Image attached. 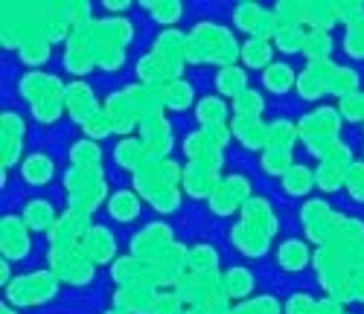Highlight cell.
I'll return each instance as SVG.
<instances>
[{"label":"cell","mask_w":364,"mask_h":314,"mask_svg":"<svg viewBox=\"0 0 364 314\" xmlns=\"http://www.w3.org/2000/svg\"><path fill=\"white\" fill-rule=\"evenodd\" d=\"M62 111H65V99H41L33 105V117L38 122H47V125L62 117Z\"/></svg>","instance_id":"cell-42"},{"label":"cell","mask_w":364,"mask_h":314,"mask_svg":"<svg viewBox=\"0 0 364 314\" xmlns=\"http://www.w3.org/2000/svg\"><path fill=\"white\" fill-rule=\"evenodd\" d=\"M143 9H149V15L155 18L158 23H164L169 29V23H175L184 12V4H178V0H143Z\"/></svg>","instance_id":"cell-34"},{"label":"cell","mask_w":364,"mask_h":314,"mask_svg":"<svg viewBox=\"0 0 364 314\" xmlns=\"http://www.w3.org/2000/svg\"><path fill=\"white\" fill-rule=\"evenodd\" d=\"M332 70H336L332 58H329V61H312V65L297 76L300 97L309 99V102H318L321 97H326V93H329V76H332Z\"/></svg>","instance_id":"cell-7"},{"label":"cell","mask_w":364,"mask_h":314,"mask_svg":"<svg viewBox=\"0 0 364 314\" xmlns=\"http://www.w3.org/2000/svg\"><path fill=\"white\" fill-rule=\"evenodd\" d=\"M233 111L239 119H259L262 114V93L257 90H245V93H239V97L233 99Z\"/></svg>","instance_id":"cell-37"},{"label":"cell","mask_w":364,"mask_h":314,"mask_svg":"<svg viewBox=\"0 0 364 314\" xmlns=\"http://www.w3.org/2000/svg\"><path fill=\"white\" fill-rule=\"evenodd\" d=\"M105 314H123V311H117V308H111V311H105Z\"/></svg>","instance_id":"cell-54"},{"label":"cell","mask_w":364,"mask_h":314,"mask_svg":"<svg viewBox=\"0 0 364 314\" xmlns=\"http://www.w3.org/2000/svg\"><path fill=\"white\" fill-rule=\"evenodd\" d=\"M329 93L332 97H341V99L358 93V73L350 67H336L329 76Z\"/></svg>","instance_id":"cell-35"},{"label":"cell","mask_w":364,"mask_h":314,"mask_svg":"<svg viewBox=\"0 0 364 314\" xmlns=\"http://www.w3.org/2000/svg\"><path fill=\"white\" fill-rule=\"evenodd\" d=\"M70 161H73V169H102V148L94 143V140H82L70 148Z\"/></svg>","instance_id":"cell-26"},{"label":"cell","mask_w":364,"mask_h":314,"mask_svg":"<svg viewBox=\"0 0 364 314\" xmlns=\"http://www.w3.org/2000/svg\"><path fill=\"white\" fill-rule=\"evenodd\" d=\"M196 119L201 129H207V125H222L228 119V102L222 97H204L196 105Z\"/></svg>","instance_id":"cell-28"},{"label":"cell","mask_w":364,"mask_h":314,"mask_svg":"<svg viewBox=\"0 0 364 314\" xmlns=\"http://www.w3.org/2000/svg\"><path fill=\"white\" fill-rule=\"evenodd\" d=\"M277 262L283 271H303L309 265V244L300 239H289L277 250Z\"/></svg>","instance_id":"cell-18"},{"label":"cell","mask_w":364,"mask_h":314,"mask_svg":"<svg viewBox=\"0 0 364 314\" xmlns=\"http://www.w3.org/2000/svg\"><path fill=\"white\" fill-rule=\"evenodd\" d=\"M164 105L172 111H187L193 105V85L187 79H175L164 90Z\"/></svg>","instance_id":"cell-31"},{"label":"cell","mask_w":364,"mask_h":314,"mask_svg":"<svg viewBox=\"0 0 364 314\" xmlns=\"http://www.w3.org/2000/svg\"><path fill=\"white\" fill-rule=\"evenodd\" d=\"M239 58L245 61V67H271L274 65V47L265 38H245L239 50Z\"/></svg>","instance_id":"cell-16"},{"label":"cell","mask_w":364,"mask_h":314,"mask_svg":"<svg viewBox=\"0 0 364 314\" xmlns=\"http://www.w3.org/2000/svg\"><path fill=\"white\" fill-rule=\"evenodd\" d=\"M219 169H213V166H207V163H190L187 169H184V190H187V195L190 198H210L213 195V190L219 186Z\"/></svg>","instance_id":"cell-11"},{"label":"cell","mask_w":364,"mask_h":314,"mask_svg":"<svg viewBox=\"0 0 364 314\" xmlns=\"http://www.w3.org/2000/svg\"><path fill=\"white\" fill-rule=\"evenodd\" d=\"M286 314H318V300L309 297L306 291L291 294L286 303Z\"/></svg>","instance_id":"cell-44"},{"label":"cell","mask_w":364,"mask_h":314,"mask_svg":"<svg viewBox=\"0 0 364 314\" xmlns=\"http://www.w3.org/2000/svg\"><path fill=\"white\" fill-rule=\"evenodd\" d=\"M85 250L90 254V259H94V265H105L114 259L117 254V242L111 236V230L105 227H90L87 236H85Z\"/></svg>","instance_id":"cell-14"},{"label":"cell","mask_w":364,"mask_h":314,"mask_svg":"<svg viewBox=\"0 0 364 314\" xmlns=\"http://www.w3.org/2000/svg\"><path fill=\"white\" fill-rule=\"evenodd\" d=\"M242 44L233 38L228 26H219L213 21H201L193 36H187V61L201 65V61H213V65L230 67L239 58Z\"/></svg>","instance_id":"cell-1"},{"label":"cell","mask_w":364,"mask_h":314,"mask_svg":"<svg viewBox=\"0 0 364 314\" xmlns=\"http://www.w3.org/2000/svg\"><path fill=\"white\" fill-rule=\"evenodd\" d=\"M108 212L117 218V222H134V218L140 215V198L137 193L132 190H119L108 198Z\"/></svg>","instance_id":"cell-22"},{"label":"cell","mask_w":364,"mask_h":314,"mask_svg":"<svg viewBox=\"0 0 364 314\" xmlns=\"http://www.w3.org/2000/svg\"><path fill=\"white\" fill-rule=\"evenodd\" d=\"M341 114L353 122H364V93H353V97L341 99Z\"/></svg>","instance_id":"cell-47"},{"label":"cell","mask_w":364,"mask_h":314,"mask_svg":"<svg viewBox=\"0 0 364 314\" xmlns=\"http://www.w3.org/2000/svg\"><path fill=\"white\" fill-rule=\"evenodd\" d=\"M126 65V47H100L97 50V67L100 70H117Z\"/></svg>","instance_id":"cell-41"},{"label":"cell","mask_w":364,"mask_h":314,"mask_svg":"<svg viewBox=\"0 0 364 314\" xmlns=\"http://www.w3.org/2000/svg\"><path fill=\"white\" fill-rule=\"evenodd\" d=\"M114 161L123 169H129V172H137L146 163V146H143V140H132V137L119 140L114 146Z\"/></svg>","instance_id":"cell-20"},{"label":"cell","mask_w":364,"mask_h":314,"mask_svg":"<svg viewBox=\"0 0 364 314\" xmlns=\"http://www.w3.org/2000/svg\"><path fill=\"white\" fill-rule=\"evenodd\" d=\"M58 286V276L50 274V271H36V274H26V276H18L9 282V288H6V297L12 305H41L47 300L55 297V288Z\"/></svg>","instance_id":"cell-4"},{"label":"cell","mask_w":364,"mask_h":314,"mask_svg":"<svg viewBox=\"0 0 364 314\" xmlns=\"http://www.w3.org/2000/svg\"><path fill=\"white\" fill-rule=\"evenodd\" d=\"M236 137H239V143L245 146V148H251V151H257V148H265V137H268V125H262L259 119H233V129H230Z\"/></svg>","instance_id":"cell-17"},{"label":"cell","mask_w":364,"mask_h":314,"mask_svg":"<svg viewBox=\"0 0 364 314\" xmlns=\"http://www.w3.org/2000/svg\"><path fill=\"white\" fill-rule=\"evenodd\" d=\"M230 242H233V247L239 250V254H245V256L257 259V256H265L271 236L262 233L259 227H254V224H248V222H242V218H239V224L230 230Z\"/></svg>","instance_id":"cell-12"},{"label":"cell","mask_w":364,"mask_h":314,"mask_svg":"<svg viewBox=\"0 0 364 314\" xmlns=\"http://www.w3.org/2000/svg\"><path fill=\"white\" fill-rule=\"evenodd\" d=\"M65 90L68 85H62V79L50 73H26L21 79V97L29 99V105L41 99H65Z\"/></svg>","instance_id":"cell-6"},{"label":"cell","mask_w":364,"mask_h":314,"mask_svg":"<svg viewBox=\"0 0 364 314\" xmlns=\"http://www.w3.org/2000/svg\"><path fill=\"white\" fill-rule=\"evenodd\" d=\"M344 50H347V55H353V58H364V26H361V23L347 29Z\"/></svg>","instance_id":"cell-46"},{"label":"cell","mask_w":364,"mask_h":314,"mask_svg":"<svg viewBox=\"0 0 364 314\" xmlns=\"http://www.w3.org/2000/svg\"><path fill=\"white\" fill-rule=\"evenodd\" d=\"M21 175L26 183H33V186H44L53 180V161L47 154L36 151V154H29L26 161L21 163Z\"/></svg>","instance_id":"cell-19"},{"label":"cell","mask_w":364,"mask_h":314,"mask_svg":"<svg viewBox=\"0 0 364 314\" xmlns=\"http://www.w3.org/2000/svg\"><path fill=\"white\" fill-rule=\"evenodd\" d=\"M344 183H347V169L332 166V163L321 161V166L315 169V186H318V190H323V193H336V190H341Z\"/></svg>","instance_id":"cell-33"},{"label":"cell","mask_w":364,"mask_h":314,"mask_svg":"<svg viewBox=\"0 0 364 314\" xmlns=\"http://www.w3.org/2000/svg\"><path fill=\"white\" fill-rule=\"evenodd\" d=\"M262 85H265L271 93H289L291 85H297V76H294V70L286 65V61H274L271 67H265Z\"/></svg>","instance_id":"cell-23"},{"label":"cell","mask_w":364,"mask_h":314,"mask_svg":"<svg viewBox=\"0 0 364 314\" xmlns=\"http://www.w3.org/2000/svg\"><path fill=\"white\" fill-rule=\"evenodd\" d=\"M18 53H21L23 65H44V61L50 58V41L47 38H33V41H26Z\"/></svg>","instance_id":"cell-40"},{"label":"cell","mask_w":364,"mask_h":314,"mask_svg":"<svg viewBox=\"0 0 364 314\" xmlns=\"http://www.w3.org/2000/svg\"><path fill=\"white\" fill-rule=\"evenodd\" d=\"M300 131H297V125L286 122V119H277V122H271L268 125V137H265V148H274V151H291L294 143H297ZM262 148V151H265Z\"/></svg>","instance_id":"cell-21"},{"label":"cell","mask_w":364,"mask_h":314,"mask_svg":"<svg viewBox=\"0 0 364 314\" xmlns=\"http://www.w3.org/2000/svg\"><path fill=\"white\" fill-rule=\"evenodd\" d=\"M274 44H277V50H283V53H297V50H303V44H306V26L280 21V29H277V36H274Z\"/></svg>","instance_id":"cell-32"},{"label":"cell","mask_w":364,"mask_h":314,"mask_svg":"<svg viewBox=\"0 0 364 314\" xmlns=\"http://www.w3.org/2000/svg\"><path fill=\"white\" fill-rule=\"evenodd\" d=\"M336 12H338V21L350 29V26H358L364 21V4H336Z\"/></svg>","instance_id":"cell-45"},{"label":"cell","mask_w":364,"mask_h":314,"mask_svg":"<svg viewBox=\"0 0 364 314\" xmlns=\"http://www.w3.org/2000/svg\"><path fill=\"white\" fill-rule=\"evenodd\" d=\"M242 222L259 227V230L268 233V236L277 233V215H274V210H271V204H268L265 198H251V201H245V207H242Z\"/></svg>","instance_id":"cell-13"},{"label":"cell","mask_w":364,"mask_h":314,"mask_svg":"<svg viewBox=\"0 0 364 314\" xmlns=\"http://www.w3.org/2000/svg\"><path fill=\"white\" fill-rule=\"evenodd\" d=\"M0 311H4V314H18V311H15V308H9L6 303H4V305H0Z\"/></svg>","instance_id":"cell-53"},{"label":"cell","mask_w":364,"mask_h":314,"mask_svg":"<svg viewBox=\"0 0 364 314\" xmlns=\"http://www.w3.org/2000/svg\"><path fill=\"white\" fill-rule=\"evenodd\" d=\"M347 193L353 201H361L364 204V163H353L347 169Z\"/></svg>","instance_id":"cell-43"},{"label":"cell","mask_w":364,"mask_h":314,"mask_svg":"<svg viewBox=\"0 0 364 314\" xmlns=\"http://www.w3.org/2000/svg\"><path fill=\"white\" fill-rule=\"evenodd\" d=\"M318 314H347V311H344V303L341 300L323 297V300H318Z\"/></svg>","instance_id":"cell-49"},{"label":"cell","mask_w":364,"mask_h":314,"mask_svg":"<svg viewBox=\"0 0 364 314\" xmlns=\"http://www.w3.org/2000/svg\"><path fill=\"white\" fill-rule=\"evenodd\" d=\"M0 122H4V137H15V140H23V134H26V125H23V119H21L18 114L6 111L4 117H0Z\"/></svg>","instance_id":"cell-48"},{"label":"cell","mask_w":364,"mask_h":314,"mask_svg":"<svg viewBox=\"0 0 364 314\" xmlns=\"http://www.w3.org/2000/svg\"><path fill=\"white\" fill-rule=\"evenodd\" d=\"M23 222H26L29 230H53V224L58 222V215H55L50 201L33 198V201H26V207H23Z\"/></svg>","instance_id":"cell-15"},{"label":"cell","mask_w":364,"mask_h":314,"mask_svg":"<svg viewBox=\"0 0 364 314\" xmlns=\"http://www.w3.org/2000/svg\"><path fill=\"white\" fill-rule=\"evenodd\" d=\"M332 36L323 33V29H306V44H303V53H306L309 65L312 61H329L332 55Z\"/></svg>","instance_id":"cell-29"},{"label":"cell","mask_w":364,"mask_h":314,"mask_svg":"<svg viewBox=\"0 0 364 314\" xmlns=\"http://www.w3.org/2000/svg\"><path fill=\"white\" fill-rule=\"evenodd\" d=\"M158 288L151 286H123L114 294V308L123 314H151Z\"/></svg>","instance_id":"cell-9"},{"label":"cell","mask_w":364,"mask_h":314,"mask_svg":"<svg viewBox=\"0 0 364 314\" xmlns=\"http://www.w3.org/2000/svg\"><path fill=\"white\" fill-rule=\"evenodd\" d=\"M222 282H225V291H228L230 300H245L254 291V276H251L248 268H242V265L239 268H230L222 276Z\"/></svg>","instance_id":"cell-25"},{"label":"cell","mask_w":364,"mask_h":314,"mask_svg":"<svg viewBox=\"0 0 364 314\" xmlns=\"http://www.w3.org/2000/svg\"><path fill=\"white\" fill-rule=\"evenodd\" d=\"M65 190L70 193V210H79V212H94L105 195H108V183H105V175L102 169H70L65 175Z\"/></svg>","instance_id":"cell-3"},{"label":"cell","mask_w":364,"mask_h":314,"mask_svg":"<svg viewBox=\"0 0 364 314\" xmlns=\"http://www.w3.org/2000/svg\"><path fill=\"white\" fill-rule=\"evenodd\" d=\"M33 242H29V230L23 215H4V259H23Z\"/></svg>","instance_id":"cell-10"},{"label":"cell","mask_w":364,"mask_h":314,"mask_svg":"<svg viewBox=\"0 0 364 314\" xmlns=\"http://www.w3.org/2000/svg\"><path fill=\"white\" fill-rule=\"evenodd\" d=\"M0 279H4V286H6V279H9V265H6V259H4V271H0Z\"/></svg>","instance_id":"cell-51"},{"label":"cell","mask_w":364,"mask_h":314,"mask_svg":"<svg viewBox=\"0 0 364 314\" xmlns=\"http://www.w3.org/2000/svg\"><path fill=\"white\" fill-rule=\"evenodd\" d=\"M184 314H210V311H204V308H184Z\"/></svg>","instance_id":"cell-52"},{"label":"cell","mask_w":364,"mask_h":314,"mask_svg":"<svg viewBox=\"0 0 364 314\" xmlns=\"http://www.w3.org/2000/svg\"><path fill=\"white\" fill-rule=\"evenodd\" d=\"M105 9L114 12V15H119V12L129 9V4H126V0H123V4H119V0H105Z\"/></svg>","instance_id":"cell-50"},{"label":"cell","mask_w":364,"mask_h":314,"mask_svg":"<svg viewBox=\"0 0 364 314\" xmlns=\"http://www.w3.org/2000/svg\"><path fill=\"white\" fill-rule=\"evenodd\" d=\"M283 308H280V303L271 297V294H262V297H254V300H248V303H239V305H233L228 314H280Z\"/></svg>","instance_id":"cell-38"},{"label":"cell","mask_w":364,"mask_h":314,"mask_svg":"<svg viewBox=\"0 0 364 314\" xmlns=\"http://www.w3.org/2000/svg\"><path fill=\"white\" fill-rule=\"evenodd\" d=\"M291 166H294L291 163V151H274V148H265L262 151V169L268 175H280L283 178Z\"/></svg>","instance_id":"cell-39"},{"label":"cell","mask_w":364,"mask_h":314,"mask_svg":"<svg viewBox=\"0 0 364 314\" xmlns=\"http://www.w3.org/2000/svg\"><path fill=\"white\" fill-rule=\"evenodd\" d=\"M187 268L196 271V274H219V254H216V247H210V244H196L190 250V256H187Z\"/></svg>","instance_id":"cell-30"},{"label":"cell","mask_w":364,"mask_h":314,"mask_svg":"<svg viewBox=\"0 0 364 314\" xmlns=\"http://www.w3.org/2000/svg\"><path fill=\"white\" fill-rule=\"evenodd\" d=\"M172 244H175V236H172L169 224L151 222V224H146V230H140L132 239V256L146 259V262H158Z\"/></svg>","instance_id":"cell-5"},{"label":"cell","mask_w":364,"mask_h":314,"mask_svg":"<svg viewBox=\"0 0 364 314\" xmlns=\"http://www.w3.org/2000/svg\"><path fill=\"white\" fill-rule=\"evenodd\" d=\"M297 131H300V140L309 146V151L323 161L326 148L338 140V131H341V111H336L332 105H321V108H315L312 114H306V117L300 119Z\"/></svg>","instance_id":"cell-2"},{"label":"cell","mask_w":364,"mask_h":314,"mask_svg":"<svg viewBox=\"0 0 364 314\" xmlns=\"http://www.w3.org/2000/svg\"><path fill=\"white\" fill-rule=\"evenodd\" d=\"M216 87H219L222 97L236 99L239 93H245V90H248V73L242 70V67H236V65L222 67L219 76H216Z\"/></svg>","instance_id":"cell-24"},{"label":"cell","mask_w":364,"mask_h":314,"mask_svg":"<svg viewBox=\"0 0 364 314\" xmlns=\"http://www.w3.org/2000/svg\"><path fill=\"white\" fill-rule=\"evenodd\" d=\"M65 108L70 111V117L79 125H85L90 117L102 111L100 102H97V97H94V90H90L82 79H76L73 85H68V90H65Z\"/></svg>","instance_id":"cell-8"},{"label":"cell","mask_w":364,"mask_h":314,"mask_svg":"<svg viewBox=\"0 0 364 314\" xmlns=\"http://www.w3.org/2000/svg\"><path fill=\"white\" fill-rule=\"evenodd\" d=\"M207 201H210V210L219 212V215H230V212H236V210L242 207V201H239V198L230 193V186L225 183V178L219 180V186H216L213 195H210Z\"/></svg>","instance_id":"cell-36"},{"label":"cell","mask_w":364,"mask_h":314,"mask_svg":"<svg viewBox=\"0 0 364 314\" xmlns=\"http://www.w3.org/2000/svg\"><path fill=\"white\" fill-rule=\"evenodd\" d=\"M312 186H315V172H312L309 166L294 163V166L283 175V190H286L289 195H309Z\"/></svg>","instance_id":"cell-27"}]
</instances>
